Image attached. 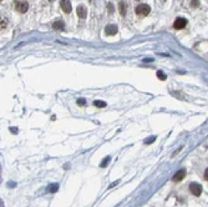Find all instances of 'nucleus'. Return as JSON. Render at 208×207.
<instances>
[{
	"mask_svg": "<svg viewBox=\"0 0 208 207\" xmlns=\"http://www.w3.org/2000/svg\"><path fill=\"white\" fill-rule=\"evenodd\" d=\"M118 9H120V14H121L122 16H125V15H126V11H127V4L125 3V1H120Z\"/></svg>",
	"mask_w": 208,
	"mask_h": 207,
	"instance_id": "nucleus-9",
	"label": "nucleus"
},
{
	"mask_svg": "<svg viewBox=\"0 0 208 207\" xmlns=\"http://www.w3.org/2000/svg\"><path fill=\"white\" fill-rule=\"evenodd\" d=\"M185 176H186V170H180V171H177V172L173 175L172 181L180 182V181H182V180L185 179Z\"/></svg>",
	"mask_w": 208,
	"mask_h": 207,
	"instance_id": "nucleus-6",
	"label": "nucleus"
},
{
	"mask_svg": "<svg viewBox=\"0 0 208 207\" xmlns=\"http://www.w3.org/2000/svg\"><path fill=\"white\" fill-rule=\"evenodd\" d=\"M49 1H54V0H49Z\"/></svg>",
	"mask_w": 208,
	"mask_h": 207,
	"instance_id": "nucleus-22",
	"label": "nucleus"
},
{
	"mask_svg": "<svg viewBox=\"0 0 208 207\" xmlns=\"http://www.w3.org/2000/svg\"><path fill=\"white\" fill-rule=\"evenodd\" d=\"M191 6L192 8H198L199 6V0H191Z\"/></svg>",
	"mask_w": 208,
	"mask_h": 207,
	"instance_id": "nucleus-14",
	"label": "nucleus"
},
{
	"mask_svg": "<svg viewBox=\"0 0 208 207\" xmlns=\"http://www.w3.org/2000/svg\"><path fill=\"white\" fill-rule=\"evenodd\" d=\"M5 26H6V21L5 20H1V29H4Z\"/></svg>",
	"mask_w": 208,
	"mask_h": 207,
	"instance_id": "nucleus-19",
	"label": "nucleus"
},
{
	"mask_svg": "<svg viewBox=\"0 0 208 207\" xmlns=\"http://www.w3.org/2000/svg\"><path fill=\"white\" fill-rule=\"evenodd\" d=\"M149 11H151V8L147 4H140L136 8V14L138 16H146L149 14Z\"/></svg>",
	"mask_w": 208,
	"mask_h": 207,
	"instance_id": "nucleus-1",
	"label": "nucleus"
},
{
	"mask_svg": "<svg viewBox=\"0 0 208 207\" xmlns=\"http://www.w3.org/2000/svg\"><path fill=\"white\" fill-rule=\"evenodd\" d=\"M155 140H156V137H155V136H151V137H148V139H146V140H145V144H147V145H148L149 142H153V141H155Z\"/></svg>",
	"mask_w": 208,
	"mask_h": 207,
	"instance_id": "nucleus-16",
	"label": "nucleus"
},
{
	"mask_svg": "<svg viewBox=\"0 0 208 207\" xmlns=\"http://www.w3.org/2000/svg\"><path fill=\"white\" fill-rule=\"evenodd\" d=\"M157 77L160 79V80H166V79H167V76H166V74L163 72V71H157Z\"/></svg>",
	"mask_w": 208,
	"mask_h": 207,
	"instance_id": "nucleus-13",
	"label": "nucleus"
},
{
	"mask_svg": "<svg viewBox=\"0 0 208 207\" xmlns=\"http://www.w3.org/2000/svg\"><path fill=\"white\" fill-rule=\"evenodd\" d=\"M109 161H110V156H107L106 159L101 162V165H100V166H101V167H106V166H107V162H109Z\"/></svg>",
	"mask_w": 208,
	"mask_h": 207,
	"instance_id": "nucleus-15",
	"label": "nucleus"
},
{
	"mask_svg": "<svg viewBox=\"0 0 208 207\" xmlns=\"http://www.w3.org/2000/svg\"><path fill=\"white\" fill-rule=\"evenodd\" d=\"M94 105L96 107H105L106 106V102L105 101H101V100H96L94 102Z\"/></svg>",
	"mask_w": 208,
	"mask_h": 207,
	"instance_id": "nucleus-12",
	"label": "nucleus"
},
{
	"mask_svg": "<svg viewBox=\"0 0 208 207\" xmlns=\"http://www.w3.org/2000/svg\"><path fill=\"white\" fill-rule=\"evenodd\" d=\"M205 180H207V181H208V168L205 171Z\"/></svg>",
	"mask_w": 208,
	"mask_h": 207,
	"instance_id": "nucleus-20",
	"label": "nucleus"
},
{
	"mask_svg": "<svg viewBox=\"0 0 208 207\" xmlns=\"http://www.w3.org/2000/svg\"><path fill=\"white\" fill-rule=\"evenodd\" d=\"M85 102H86L85 99H79V100H77V104H79L80 106H84V105H85Z\"/></svg>",
	"mask_w": 208,
	"mask_h": 207,
	"instance_id": "nucleus-17",
	"label": "nucleus"
},
{
	"mask_svg": "<svg viewBox=\"0 0 208 207\" xmlns=\"http://www.w3.org/2000/svg\"><path fill=\"white\" fill-rule=\"evenodd\" d=\"M186 25H187V20L185 18H177L173 23V28L176 30H182V29L186 28Z\"/></svg>",
	"mask_w": 208,
	"mask_h": 207,
	"instance_id": "nucleus-2",
	"label": "nucleus"
},
{
	"mask_svg": "<svg viewBox=\"0 0 208 207\" xmlns=\"http://www.w3.org/2000/svg\"><path fill=\"white\" fill-rule=\"evenodd\" d=\"M189 191L192 192L194 196H199V195L202 193V186L199 184H196V182H193V184L189 185Z\"/></svg>",
	"mask_w": 208,
	"mask_h": 207,
	"instance_id": "nucleus-3",
	"label": "nucleus"
},
{
	"mask_svg": "<svg viewBox=\"0 0 208 207\" xmlns=\"http://www.w3.org/2000/svg\"><path fill=\"white\" fill-rule=\"evenodd\" d=\"M76 11H77V16L80 19H85L87 16V9H86V6H84V5H79Z\"/></svg>",
	"mask_w": 208,
	"mask_h": 207,
	"instance_id": "nucleus-8",
	"label": "nucleus"
},
{
	"mask_svg": "<svg viewBox=\"0 0 208 207\" xmlns=\"http://www.w3.org/2000/svg\"><path fill=\"white\" fill-rule=\"evenodd\" d=\"M105 34L106 35H115L117 34V26L115 24H109L106 28H105Z\"/></svg>",
	"mask_w": 208,
	"mask_h": 207,
	"instance_id": "nucleus-7",
	"label": "nucleus"
},
{
	"mask_svg": "<svg viewBox=\"0 0 208 207\" xmlns=\"http://www.w3.org/2000/svg\"><path fill=\"white\" fill-rule=\"evenodd\" d=\"M57 190H59V185H57V184H50L48 186V191L50 193H55Z\"/></svg>",
	"mask_w": 208,
	"mask_h": 207,
	"instance_id": "nucleus-11",
	"label": "nucleus"
},
{
	"mask_svg": "<svg viewBox=\"0 0 208 207\" xmlns=\"http://www.w3.org/2000/svg\"><path fill=\"white\" fill-rule=\"evenodd\" d=\"M60 6H61L62 11H65L66 14L71 13V3H70V0H61Z\"/></svg>",
	"mask_w": 208,
	"mask_h": 207,
	"instance_id": "nucleus-5",
	"label": "nucleus"
},
{
	"mask_svg": "<svg viewBox=\"0 0 208 207\" xmlns=\"http://www.w3.org/2000/svg\"><path fill=\"white\" fill-rule=\"evenodd\" d=\"M107 8H109V13H114V6L111 5V4H109V5H107Z\"/></svg>",
	"mask_w": 208,
	"mask_h": 207,
	"instance_id": "nucleus-18",
	"label": "nucleus"
},
{
	"mask_svg": "<svg viewBox=\"0 0 208 207\" xmlns=\"http://www.w3.org/2000/svg\"><path fill=\"white\" fill-rule=\"evenodd\" d=\"M8 187H15V182H9V185H8Z\"/></svg>",
	"mask_w": 208,
	"mask_h": 207,
	"instance_id": "nucleus-21",
	"label": "nucleus"
},
{
	"mask_svg": "<svg viewBox=\"0 0 208 207\" xmlns=\"http://www.w3.org/2000/svg\"><path fill=\"white\" fill-rule=\"evenodd\" d=\"M64 28H65V24L61 20H57V21L52 23V29H55V30H62Z\"/></svg>",
	"mask_w": 208,
	"mask_h": 207,
	"instance_id": "nucleus-10",
	"label": "nucleus"
},
{
	"mask_svg": "<svg viewBox=\"0 0 208 207\" xmlns=\"http://www.w3.org/2000/svg\"><path fill=\"white\" fill-rule=\"evenodd\" d=\"M15 8H16V10L19 11V13H26L28 9H29V5H28V3H24V1H18L15 4Z\"/></svg>",
	"mask_w": 208,
	"mask_h": 207,
	"instance_id": "nucleus-4",
	"label": "nucleus"
}]
</instances>
